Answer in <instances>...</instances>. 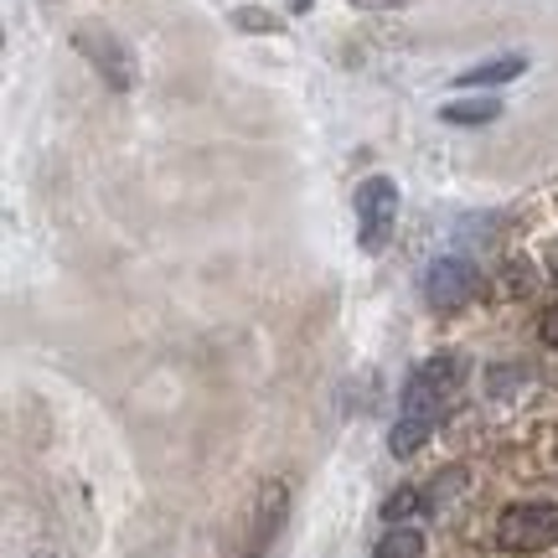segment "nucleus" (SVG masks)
I'll use <instances>...</instances> for the list:
<instances>
[{"mask_svg":"<svg viewBox=\"0 0 558 558\" xmlns=\"http://www.w3.org/2000/svg\"><path fill=\"white\" fill-rule=\"evenodd\" d=\"M418 507H424V497H418V492H393V497L383 501V522H388V527H393V522H409Z\"/></svg>","mask_w":558,"mask_h":558,"instance_id":"obj_9","label":"nucleus"},{"mask_svg":"<svg viewBox=\"0 0 558 558\" xmlns=\"http://www.w3.org/2000/svg\"><path fill=\"white\" fill-rule=\"evenodd\" d=\"M497 543L507 554H543L558 543V501H518L497 518Z\"/></svg>","mask_w":558,"mask_h":558,"instance_id":"obj_2","label":"nucleus"},{"mask_svg":"<svg viewBox=\"0 0 558 558\" xmlns=\"http://www.w3.org/2000/svg\"><path fill=\"white\" fill-rule=\"evenodd\" d=\"M460 373H465L460 352H435L424 367H414V378L403 383L399 418H393V429H388V450H393V456H414L418 445L435 435L439 414H445V399H450V388L460 383Z\"/></svg>","mask_w":558,"mask_h":558,"instance_id":"obj_1","label":"nucleus"},{"mask_svg":"<svg viewBox=\"0 0 558 558\" xmlns=\"http://www.w3.org/2000/svg\"><path fill=\"white\" fill-rule=\"evenodd\" d=\"M522 68H527V58H522V52H507V58H486V62H476V68H465L456 83L460 88H497V83L522 78Z\"/></svg>","mask_w":558,"mask_h":558,"instance_id":"obj_6","label":"nucleus"},{"mask_svg":"<svg viewBox=\"0 0 558 558\" xmlns=\"http://www.w3.org/2000/svg\"><path fill=\"white\" fill-rule=\"evenodd\" d=\"M476 295H481L476 264H465V259H435L429 264V275H424V300H429V311L456 316V311H465Z\"/></svg>","mask_w":558,"mask_h":558,"instance_id":"obj_4","label":"nucleus"},{"mask_svg":"<svg viewBox=\"0 0 558 558\" xmlns=\"http://www.w3.org/2000/svg\"><path fill=\"white\" fill-rule=\"evenodd\" d=\"M78 47H83V58L94 62V68H99L114 88H130V83H135V58L124 52L120 37H104V32H78Z\"/></svg>","mask_w":558,"mask_h":558,"instance_id":"obj_5","label":"nucleus"},{"mask_svg":"<svg viewBox=\"0 0 558 558\" xmlns=\"http://www.w3.org/2000/svg\"><path fill=\"white\" fill-rule=\"evenodd\" d=\"M373 558H424V533L409 527V522H393V527L378 538Z\"/></svg>","mask_w":558,"mask_h":558,"instance_id":"obj_7","label":"nucleus"},{"mask_svg":"<svg viewBox=\"0 0 558 558\" xmlns=\"http://www.w3.org/2000/svg\"><path fill=\"white\" fill-rule=\"evenodd\" d=\"M399 222V186L388 177H367L357 186V239L367 254H383L388 248V233Z\"/></svg>","mask_w":558,"mask_h":558,"instance_id":"obj_3","label":"nucleus"},{"mask_svg":"<svg viewBox=\"0 0 558 558\" xmlns=\"http://www.w3.org/2000/svg\"><path fill=\"white\" fill-rule=\"evenodd\" d=\"M352 5H367V11H388V5H403V0H352Z\"/></svg>","mask_w":558,"mask_h":558,"instance_id":"obj_12","label":"nucleus"},{"mask_svg":"<svg viewBox=\"0 0 558 558\" xmlns=\"http://www.w3.org/2000/svg\"><path fill=\"white\" fill-rule=\"evenodd\" d=\"M538 331H543V341H548V347H558V305H548V311H543Z\"/></svg>","mask_w":558,"mask_h":558,"instance_id":"obj_10","label":"nucleus"},{"mask_svg":"<svg viewBox=\"0 0 558 558\" xmlns=\"http://www.w3.org/2000/svg\"><path fill=\"white\" fill-rule=\"evenodd\" d=\"M543 259H548V275H554V284H558V239L548 243V254H543Z\"/></svg>","mask_w":558,"mask_h":558,"instance_id":"obj_11","label":"nucleus"},{"mask_svg":"<svg viewBox=\"0 0 558 558\" xmlns=\"http://www.w3.org/2000/svg\"><path fill=\"white\" fill-rule=\"evenodd\" d=\"M501 114V99H456L439 109L445 124H492Z\"/></svg>","mask_w":558,"mask_h":558,"instance_id":"obj_8","label":"nucleus"},{"mask_svg":"<svg viewBox=\"0 0 558 558\" xmlns=\"http://www.w3.org/2000/svg\"><path fill=\"white\" fill-rule=\"evenodd\" d=\"M41 558H47V554H41Z\"/></svg>","mask_w":558,"mask_h":558,"instance_id":"obj_13","label":"nucleus"}]
</instances>
